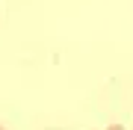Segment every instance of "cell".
Here are the masks:
<instances>
[{"label":"cell","instance_id":"obj_1","mask_svg":"<svg viewBox=\"0 0 133 130\" xmlns=\"http://www.w3.org/2000/svg\"><path fill=\"white\" fill-rule=\"evenodd\" d=\"M0 130H6V127H0Z\"/></svg>","mask_w":133,"mask_h":130}]
</instances>
